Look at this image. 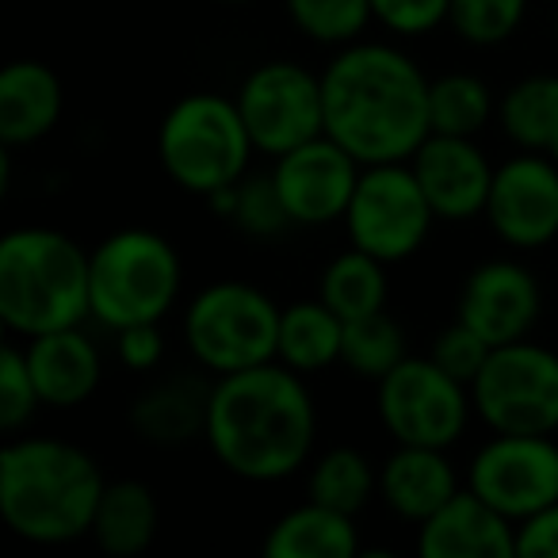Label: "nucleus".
<instances>
[{
    "label": "nucleus",
    "mask_w": 558,
    "mask_h": 558,
    "mask_svg": "<svg viewBox=\"0 0 558 558\" xmlns=\"http://www.w3.org/2000/svg\"><path fill=\"white\" fill-rule=\"evenodd\" d=\"M203 440L233 478L283 482L299 474L318 444V405L306 375L279 360L215 375Z\"/></svg>",
    "instance_id": "obj_1"
},
{
    "label": "nucleus",
    "mask_w": 558,
    "mask_h": 558,
    "mask_svg": "<svg viewBox=\"0 0 558 558\" xmlns=\"http://www.w3.org/2000/svg\"><path fill=\"white\" fill-rule=\"evenodd\" d=\"M428 88L417 62L390 43H349L322 70L326 134L360 165L410 161L433 134Z\"/></svg>",
    "instance_id": "obj_2"
},
{
    "label": "nucleus",
    "mask_w": 558,
    "mask_h": 558,
    "mask_svg": "<svg viewBox=\"0 0 558 558\" xmlns=\"http://www.w3.org/2000/svg\"><path fill=\"white\" fill-rule=\"evenodd\" d=\"M104 471L85 448L54 436H16L0 451V517L35 547L93 535Z\"/></svg>",
    "instance_id": "obj_3"
},
{
    "label": "nucleus",
    "mask_w": 558,
    "mask_h": 558,
    "mask_svg": "<svg viewBox=\"0 0 558 558\" xmlns=\"http://www.w3.org/2000/svg\"><path fill=\"white\" fill-rule=\"evenodd\" d=\"M93 318V253L62 230L24 226L0 241V322L24 341Z\"/></svg>",
    "instance_id": "obj_4"
},
{
    "label": "nucleus",
    "mask_w": 558,
    "mask_h": 558,
    "mask_svg": "<svg viewBox=\"0 0 558 558\" xmlns=\"http://www.w3.org/2000/svg\"><path fill=\"white\" fill-rule=\"evenodd\" d=\"M256 146L233 96L192 93L177 100L157 131V157L177 187L207 199L245 180Z\"/></svg>",
    "instance_id": "obj_5"
},
{
    "label": "nucleus",
    "mask_w": 558,
    "mask_h": 558,
    "mask_svg": "<svg viewBox=\"0 0 558 558\" xmlns=\"http://www.w3.org/2000/svg\"><path fill=\"white\" fill-rule=\"evenodd\" d=\"M184 264L154 230L126 226L93 248V318L111 333L138 322H161L177 306Z\"/></svg>",
    "instance_id": "obj_6"
},
{
    "label": "nucleus",
    "mask_w": 558,
    "mask_h": 558,
    "mask_svg": "<svg viewBox=\"0 0 558 558\" xmlns=\"http://www.w3.org/2000/svg\"><path fill=\"white\" fill-rule=\"evenodd\" d=\"M279 306L245 279H218L187 303L184 344L210 375L268 364L279 349Z\"/></svg>",
    "instance_id": "obj_7"
},
{
    "label": "nucleus",
    "mask_w": 558,
    "mask_h": 558,
    "mask_svg": "<svg viewBox=\"0 0 558 558\" xmlns=\"http://www.w3.org/2000/svg\"><path fill=\"white\" fill-rule=\"evenodd\" d=\"M474 417L489 433H558V352L535 341L497 344L471 383Z\"/></svg>",
    "instance_id": "obj_8"
},
{
    "label": "nucleus",
    "mask_w": 558,
    "mask_h": 558,
    "mask_svg": "<svg viewBox=\"0 0 558 558\" xmlns=\"http://www.w3.org/2000/svg\"><path fill=\"white\" fill-rule=\"evenodd\" d=\"M375 410L395 444L451 448L474 417L471 387L448 375L433 356H405L375 390Z\"/></svg>",
    "instance_id": "obj_9"
},
{
    "label": "nucleus",
    "mask_w": 558,
    "mask_h": 558,
    "mask_svg": "<svg viewBox=\"0 0 558 558\" xmlns=\"http://www.w3.org/2000/svg\"><path fill=\"white\" fill-rule=\"evenodd\" d=\"M436 210L421 192L410 161L364 165L352 203L344 210L349 241L383 264H402L425 248Z\"/></svg>",
    "instance_id": "obj_10"
},
{
    "label": "nucleus",
    "mask_w": 558,
    "mask_h": 558,
    "mask_svg": "<svg viewBox=\"0 0 558 558\" xmlns=\"http://www.w3.org/2000/svg\"><path fill=\"white\" fill-rule=\"evenodd\" d=\"M238 108L253 134L256 154L279 157L303 142L326 134V96H322V73L306 65L276 58L264 62L241 81Z\"/></svg>",
    "instance_id": "obj_11"
},
{
    "label": "nucleus",
    "mask_w": 558,
    "mask_h": 558,
    "mask_svg": "<svg viewBox=\"0 0 558 558\" xmlns=\"http://www.w3.org/2000/svg\"><path fill=\"white\" fill-rule=\"evenodd\" d=\"M466 486L520 524L558 501V444L539 433H494L474 451Z\"/></svg>",
    "instance_id": "obj_12"
},
{
    "label": "nucleus",
    "mask_w": 558,
    "mask_h": 558,
    "mask_svg": "<svg viewBox=\"0 0 558 558\" xmlns=\"http://www.w3.org/2000/svg\"><path fill=\"white\" fill-rule=\"evenodd\" d=\"M486 222L497 241L520 253L543 248L558 238V161L547 154H527L494 169Z\"/></svg>",
    "instance_id": "obj_13"
},
{
    "label": "nucleus",
    "mask_w": 558,
    "mask_h": 558,
    "mask_svg": "<svg viewBox=\"0 0 558 558\" xmlns=\"http://www.w3.org/2000/svg\"><path fill=\"white\" fill-rule=\"evenodd\" d=\"M364 165L349 154L337 138L318 134L303 146L276 157V192L288 207L295 226H329L344 218L352 203V192L360 184Z\"/></svg>",
    "instance_id": "obj_14"
},
{
    "label": "nucleus",
    "mask_w": 558,
    "mask_h": 558,
    "mask_svg": "<svg viewBox=\"0 0 558 558\" xmlns=\"http://www.w3.org/2000/svg\"><path fill=\"white\" fill-rule=\"evenodd\" d=\"M543 311L539 279L520 260H486L463 279L456 318L466 322L489 344L524 341Z\"/></svg>",
    "instance_id": "obj_15"
},
{
    "label": "nucleus",
    "mask_w": 558,
    "mask_h": 558,
    "mask_svg": "<svg viewBox=\"0 0 558 558\" xmlns=\"http://www.w3.org/2000/svg\"><path fill=\"white\" fill-rule=\"evenodd\" d=\"M410 169L440 222H471V218L486 215L497 165H489V157L474 138L428 134L417 154L410 157Z\"/></svg>",
    "instance_id": "obj_16"
},
{
    "label": "nucleus",
    "mask_w": 558,
    "mask_h": 558,
    "mask_svg": "<svg viewBox=\"0 0 558 558\" xmlns=\"http://www.w3.org/2000/svg\"><path fill=\"white\" fill-rule=\"evenodd\" d=\"M421 558H512L517 555V524L471 486H463L444 509L417 524Z\"/></svg>",
    "instance_id": "obj_17"
},
{
    "label": "nucleus",
    "mask_w": 558,
    "mask_h": 558,
    "mask_svg": "<svg viewBox=\"0 0 558 558\" xmlns=\"http://www.w3.org/2000/svg\"><path fill=\"white\" fill-rule=\"evenodd\" d=\"M459 471L448 448L398 444L379 466V501L410 524H425L436 509L459 494Z\"/></svg>",
    "instance_id": "obj_18"
},
{
    "label": "nucleus",
    "mask_w": 558,
    "mask_h": 558,
    "mask_svg": "<svg viewBox=\"0 0 558 558\" xmlns=\"http://www.w3.org/2000/svg\"><path fill=\"white\" fill-rule=\"evenodd\" d=\"M24 352L43 405L50 410H73V405L88 402L104 379L100 349L81 326L32 337Z\"/></svg>",
    "instance_id": "obj_19"
},
{
    "label": "nucleus",
    "mask_w": 558,
    "mask_h": 558,
    "mask_svg": "<svg viewBox=\"0 0 558 558\" xmlns=\"http://www.w3.org/2000/svg\"><path fill=\"white\" fill-rule=\"evenodd\" d=\"M65 111V88L43 62H12L0 73V142L4 149L35 146L58 126Z\"/></svg>",
    "instance_id": "obj_20"
},
{
    "label": "nucleus",
    "mask_w": 558,
    "mask_h": 558,
    "mask_svg": "<svg viewBox=\"0 0 558 558\" xmlns=\"http://www.w3.org/2000/svg\"><path fill=\"white\" fill-rule=\"evenodd\" d=\"M207 402H210V383L177 375V379L157 383L146 395L134 398L131 425L146 444L180 448V444L207 433Z\"/></svg>",
    "instance_id": "obj_21"
},
{
    "label": "nucleus",
    "mask_w": 558,
    "mask_h": 558,
    "mask_svg": "<svg viewBox=\"0 0 558 558\" xmlns=\"http://www.w3.org/2000/svg\"><path fill=\"white\" fill-rule=\"evenodd\" d=\"M360 550L356 517L306 497L299 509L283 512L264 535L268 558H352Z\"/></svg>",
    "instance_id": "obj_22"
},
{
    "label": "nucleus",
    "mask_w": 558,
    "mask_h": 558,
    "mask_svg": "<svg viewBox=\"0 0 558 558\" xmlns=\"http://www.w3.org/2000/svg\"><path fill=\"white\" fill-rule=\"evenodd\" d=\"M157 524H161V509H157V497L146 482L138 478L108 482L93 520V539L104 555L134 558L142 550H149Z\"/></svg>",
    "instance_id": "obj_23"
},
{
    "label": "nucleus",
    "mask_w": 558,
    "mask_h": 558,
    "mask_svg": "<svg viewBox=\"0 0 558 558\" xmlns=\"http://www.w3.org/2000/svg\"><path fill=\"white\" fill-rule=\"evenodd\" d=\"M344 349V318L322 299L291 303L279 314V349L276 360L299 375H318L341 364Z\"/></svg>",
    "instance_id": "obj_24"
},
{
    "label": "nucleus",
    "mask_w": 558,
    "mask_h": 558,
    "mask_svg": "<svg viewBox=\"0 0 558 558\" xmlns=\"http://www.w3.org/2000/svg\"><path fill=\"white\" fill-rule=\"evenodd\" d=\"M497 123H501L505 138L517 149L558 157V77L555 73L520 77L517 85L497 100Z\"/></svg>",
    "instance_id": "obj_25"
},
{
    "label": "nucleus",
    "mask_w": 558,
    "mask_h": 558,
    "mask_svg": "<svg viewBox=\"0 0 558 558\" xmlns=\"http://www.w3.org/2000/svg\"><path fill=\"white\" fill-rule=\"evenodd\" d=\"M318 299L326 306H333L344 322L387 311V264L352 245L349 253L333 256L326 264Z\"/></svg>",
    "instance_id": "obj_26"
},
{
    "label": "nucleus",
    "mask_w": 558,
    "mask_h": 558,
    "mask_svg": "<svg viewBox=\"0 0 558 558\" xmlns=\"http://www.w3.org/2000/svg\"><path fill=\"white\" fill-rule=\"evenodd\" d=\"M306 497L356 517L372 497H379V466L356 448H329L311 463Z\"/></svg>",
    "instance_id": "obj_27"
},
{
    "label": "nucleus",
    "mask_w": 558,
    "mask_h": 558,
    "mask_svg": "<svg viewBox=\"0 0 558 558\" xmlns=\"http://www.w3.org/2000/svg\"><path fill=\"white\" fill-rule=\"evenodd\" d=\"M489 119H497V100L489 85L474 73H444L428 88V123L433 134H456L474 138L486 131Z\"/></svg>",
    "instance_id": "obj_28"
},
{
    "label": "nucleus",
    "mask_w": 558,
    "mask_h": 558,
    "mask_svg": "<svg viewBox=\"0 0 558 558\" xmlns=\"http://www.w3.org/2000/svg\"><path fill=\"white\" fill-rule=\"evenodd\" d=\"M410 356L405 352V333L387 311L364 314V318L344 322V349H341V364L349 367L360 379L379 383L390 367H398Z\"/></svg>",
    "instance_id": "obj_29"
},
{
    "label": "nucleus",
    "mask_w": 558,
    "mask_h": 558,
    "mask_svg": "<svg viewBox=\"0 0 558 558\" xmlns=\"http://www.w3.org/2000/svg\"><path fill=\"white\" fill-rule=\"evenodd\" d=\"M283 9L299 35L337 50L360 43L367 24H375L372 0H283Z\"/></svg>",
    "instance_id": "obj_30"
},
{
    "label": "nucleus",
    "mask_w": 558,
    "mask_h": 558,
    "mask_svg": "<svg viewBox=\"0 0 558 558\" xmlns=\"http://www.w3.org/2000/svg\"><path fill=\"white\" fill-rule=\"evenodd\" d=\"M527 0H451L448 24L466 47H501L520 32Z\"/></svg>",
    "instance_id": "obj_31"
},
{
    "label": "nucleus",
    "mask_w": 558,
    "mask_h": 558,
    "mask_svg": "<svg viewBox=\"0 0 558 558\" xmlns=\"http://www.w3.org/2000/svg\"><path fill=\"white\" fill-rule=\"evenodd\" d=\"M230 222L238 226L241 233H248V238H279L288 226H295L288 207H283V199H279L271 172L268 177L238 180V203H233Z\"/></svg>",
    "instance_id": "obj_32"
},
{
    "label": "nucleus",
    "mask_w": 558,
    "mask_h": 558,
    "mask_svg": "<svg viewBox=\"0 0 558 558\" xmlns=\"http://www.w3.org/2000/svg\"><path fill=\"white\" fill-rule=\"evenodd\" d=\"M39 405L43 398L32 379V367H27L24 344H4L0 352V425L9 433H20L39 413Z\"/></svg>",
    "instance_id": "obj_33"
},
{
    "label": "nucleus",
    "mask_w": 558,
    "mask_h": 558,
    "mask_svg": "<svg viewBox=\"0 0 558 558\" xmlns=\"http://www.w3.org/2000/svg\"><path fill=\"white\" fill-rule=\"evenodd\" d=\"M489 352H494V344H489L482 333H474L466 322L456 318L444 333H436L433 352H428V356H433L448 375H456L459 383L471 387V383L478 379L482 364L489 360Z\"/></svg>",
    "instance_id": "obj_34"
},
{
    "label": "nucleus",
    "mask_w": 558,
    "mask_h": 558,
    "mask_svg": "<svg viewBox=\"0 0 558 558\" xmlns=\"http://www.w3.org/2000/svg\"><path fill=\"white\" fill-rule=\"evenodd\" d=\"M375 24H383L390 35L417 39L448 24L451 0H372Z\"/></svg>",
    "instance_id": "obj_35"
},
{
    "label": "nucleus",
    "mask_w": 558,
    "mask_h": 558,
    "mask_svg": "<svg viewBox=\"0 0 558 558\" xmlns=\"http://www.w3.org/2000/svg\"><path fill=\"white\" fill-rule=\"evenodd\" d=\"M116 352L131 372H154L165 360L161 322H138V326L116 329Z\"/></svg>",
    "instance_id": "obj_36"
},
{
    "label": "nucleus",
    "mask_w": 558,
    "mask_h": 558,
    "mask_svg": "<svg viewBox=\"0 0 558 558\" xmlns=\"http://www.w3.org/2000/svg\"><path fill=\"white\" fill-rule=\"evenodd\" d=\"M517 555L558 558V501L517 524Z\"/></svg>",
    "instance_id": "obj_37"
},
{
    "label": "nucleus",
    "mask_w": 558,
    "mask_h": 558,
    "mask_svg": "<svg viewBox=\"0 0 558 558\" xmlns=\"http://www.w3.org/2000/svg\"><path fill=\"white\" fill-rule=\"evenodd\" d=\"M222 4H253V0H222Z\"/></svg>",
    "instance_id": "obj_38"
},
{
    "label": "nucleus",
    "mask_w": 558,
    "mask_h": 558,
    "mask_svg": "<svg viewBox=\"0 0 558 558\" xmlns=\"http://www.w3.org/2000/svg\"><path fill=\"white\" fill-rule=\"evenodd\" d=\"M555 35H558V16H555Z\"/></svg>",
    "instance_id": "obj_39"
},
{
    "label": "nucleus",
    "mask_w": 558,
    "mask_h": 558,
    "mask_svg": "<svg viewBox=\"0 0 558 558\" xmlns=\"http://www.w3.org/2000/svg\"><path fill=\"white\" fill-rule=\"evenodd\" d=\"M555 161H558V157H555Z\"/></svg>",
    "instance_id": "obj_40"
}]
</instances>
